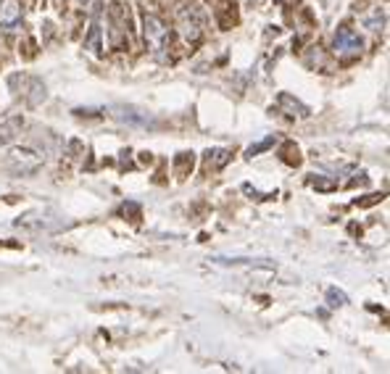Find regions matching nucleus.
<instances>
[{
	"mask_svg": "<svg viewBox=\"0 0 390 374\" xmlns=\"http://www.w3.org/2000/svg\"><path fill=\"white\" fill-rule=\"evenodd\" d=\"M361 48H364V40L359 37V32L348 30V27H340L335 32V40H332V50L338 56H359Z\"/></svg>",
	"mask_w": 390,
	"mask_h": 374,
	"instance_id": "nucleus-3",
	"label": "nucleus"
},
{
	"mask_svg": "<svg viewBox=\"0 0 390 374\" xmlns=\"http://www.w3.org/2000/svg\"><path fill=\"white\" fill-rule=\"evenodd\" d=\"M229 161V150L227 148H214V150H209L206 153V169H222V166Z\"/></svg>",
	"mask_w": 390,
	"mask_h": 374,
	"instance_id": "nucleus-9",
	"label": "nucleus"
},
{
	"mask_svg": "<svg viewBox=\"0 0 390 374\" xmlns=\"http://www.w3.org/2000/svg\"><path fill=\"white\" fill-rule=\"evenodd\" d=\"M327 303H330L332 309H338V306H345V303H348V298H345V293H340V290L330 287V290H327Z\"/></svg>",
	"mask_w": 390,
	"mask_h": 374,
	"instance_id": "nucleus-10",
	"label": "nucleus"
},
{
	"mask_svg": "<svg viewBox=\"0 0 390 374\" xmlns=\"http://www.w3.org/2000/svg\"><path fill=\"white\" fill-rule=\"evenodd\" d=\"M79 3H88V0H79Z\"/></svg>",
	"mask_w": 390,
	"mask_h": 374,
	"instance_id": "nucleus-15",
	"label": "nucleus"
},
{
	"mask_svg": "<svg viewBox=\"0 0 390 374\" xmlns=\"http://www.w3.org/2000/svg\"><path fill=\"white\" fill-rule=\"evenodd\" d=\"M277 105L285 111L287 116H309V108L296 101L293 95H287V92H280V98H277Z\"/></svg>",
	"mask_w": 390,
	"mask_h": 374,
	"instance_id": "nucleus-8",
	"label": "nucleus"
},
{
	"mask_svg": "<svg viewBox=\"0 0 390 374\" xmlns=\"http://www.w3.org/2000/svg\"><path fill=\"white\" fill-rule=\"evenodd\" d=\"M145 40L150 43L153 53L161 59V50H166L169 45V27L158 16H145Z\"/></svg>",
	"mask_w": 390,
	"mask_h": 374,
	"instance_id": "nucleus-2",
	"label": "nucleus"
},
{
	"mask_svg": "<svg viewBox=\"0 0 390 374\" xmlns=\"http://www.w3.org/2000/svg\"><path fill=\"white\" fill-rule=\"evenodd\" d=\"M180 30H182V37H185L187 43H198V40H201L203 21H201V14L195 11L193 6H185L180 11Z\"/></svg>",
	"mask_w": 390,
	"mask_h": 374,
	"instance_id": "nucleus-4",
	"label": "nucleus"
},
{
	"mask_svg": "<svg viewBox=\"0 0 390 374\" xmlns=\"http://www.w3.org/2000/svg\"><path fill=\"white\" fill-rule=\"evenodd\" d=\"M248 3H261V0H248Z\"/></svg>",
	"mask_w": 390,
	"mask_h": 374,
	"instance_id": "nucleus-14",
	"label": "nucleus"
},
{
	"mask_svg": "<svg viewBox=\"0 0 390 374\" xmlns=\"http://www.w3.org/2000/svg\"><path fill=\"white\" fill-rule=\"evenodd\" d=\"M382 24H385V16L380 14V11L375 14V19H367V27H369L372 32H380V27H382Z\"/></svg>",
	"mask_w": 390,
	"mask_h": 374,
	"instance_id": "nucleus-12",
	"label": "nucleus"
},
{
	"mask_svg": "<svg viewBox=\"0 0 390 374\" xmlns=\"http://www.w3.org/2000/svg\"><path fill=\"white\" fill-rule=\"evenodd\" d=\"M21 24V3L3 0L0 3V32H16Z\"/></svg>",
	"mask_w": 390,
	"mask_h": 374,
	"instance_id": "nucleus-6",
	"label": "nucleus"
},
{
	"mask_svg": "<svg viewBox=\"0 0 390 374\" xmlns=\"http://www.w3.org/2000/svg\"><path fill=\"white\" fill-rule=\"evenodd\" d=\"M185 169H187V153H180V158H177V174H185Z\"/></svg>",
	"mask_w": 390,
	"mask_h": 374,
	"instance_id": "nucleus-13",
	"label": "nucleus"
},
{
	"mask_svg": "<svg viewBox=\"0 0 390 374\" xmlns=\"http://www.w3.org/2000/svg\"><path fill=\"white\" fill-rule=\"evenodd\" d=\"M114 116L119 121H124V124H140V127H145L150 121V116L145 111H137L132 105H116L114 108Z\"/></svg>",
	"mask_w": 390,
	"mask_h": 374,
	"instance_id": "nucleus-7",
	"label": "nucleus"
},
{
	"mask_svg": "<svg viewBox=\"0 0 390 374\" xmlns=\"http://www.w3.org/2000/svg\"><path fill=\"white\" fill-rule=\"evenodd\" d=\"M271 145H274V137H267V140H264V143H258V145H251V148L245 150V156H248V158H254L256 153H261V150L271 148Z\"/></svg>",
	"mask_w": 390,
	"mask_h": 374,
	"instance_id": "nucleus-11",
	"label": "nucleus"
},
{
	"mask_svg": "<svg viewBox=\"0 0 390 374\" xmlns=\"http://www.w3.org/2000/svg\"><path fill=\"white\" fill-rule=\"evenodd\" d=\"M6 166H8L14 174H19V177H27V174L37 172V169L43 166V156L32 148H14L8 153Z\"/></svg>",
	"mask_w": 390,
	"mask_h": 374,
	"instance_id": "nucleus-1",
	"label": "nucleus"
},
{
	"mask_svg": "<svg viewBox=\"0 0 390 374\" xmlns=\"http://www.w3.org/2000/svg\"><path fill=\"white\" fill-rule=\"evenodd\" d=\"M101 14H103V6L98 3V6L92 8L90 30H88V37H85V48L90 50L92 56H101V53H103V27H101Z\"/></svg>",
	"mask_w": 390,
	"mask_h": 374,
	"instance_id": "nucleus-5",
	"label": "nucleus"
}]
</instances>
